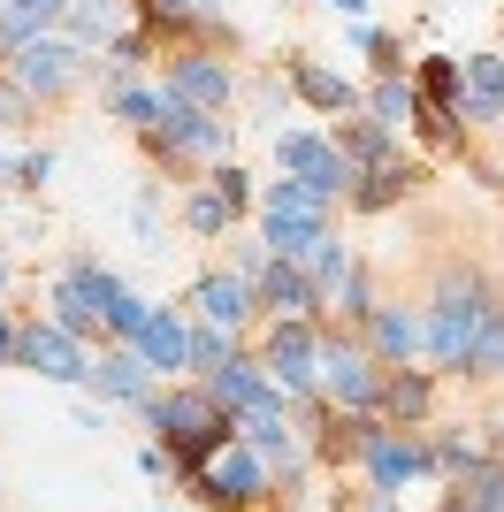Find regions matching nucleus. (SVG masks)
Returning <instances> with one entry per match:
<instances>
[{
  "label": "nucleus",
  "mask_w": 504,
  "mask_h": 512,
  "mask_svg": "<svg viewBox=\"0 0 504 512\" xmlns=\"http://www.w3.org/2000/svg\"><path fill=\"white\" fill-rule=\"evenodd\" d=\"M138 413H146V428H153V444L176 459V482H184L191 467H207L214 451L237 436V421L222 406H214L199 383H176V390H146L138 398Z\"/></svg>",
  "instance_id": "obj_1"
},
{
  "label": "nucleus",
  "mask_w": 504,
  "mask_h": 512,
  "mask_svg": "<svg viewBox=\"0 0 504 512\" xmlns=\"http://www.w3.org/2000/svg\"><path fill=\"white\" fill-rule=\"evenodd\" d=\"M497 314V291H489L474 268H451L436 291V306H428V321H420V344H428V360L436 367H466V344L482 337V321Z\"/></svg>",
  "instance_id": "obj_2"
},
{
  "label": "nucleus",
  "mask_w": 504,
  "mask_h": 512,
  "mask_svg": "<svg viewBox=\"0 0 504 512\" xmlns=\"http://www.w3.org/2000/svg\"><path fill=\"white\" fill-rule=\"evenodd\" d=\"M184 490L199 497V505H214V512H252V505H268V497H275V467L252 444H237V436H230L207 467L184 474Z\"/></svg>",
  "instance_id": "obj_3"
},
{
  "label": "nucleus",
  "mask_w": 504,
  "mask_h": 512,
  "mask_svg": "<svg viewBox=\"0 0 504 512\" xmlns=\"http://www.w3.org/2000/svg\"><path fill=\"white\" fill-rule=\"evenodd\" d=\"M314 390L329 398V406H344V413H375V390H382L375 352H367V344H352V337H321V352H314Z\"/></svg>",
  "instance_id": "obj_4"
},
{
  "label": "nucleus",
  "mask_w": 504,
  "mask_h": 512,
  "mask_svg": "<svg viewBox=\"0 0 504 512\" xmlns=\"http://www.w3.org/2000/svg\"><path fill=\"white\" fill-rule=\"evenodd\" d=\"M314 352H321V329L298 314H275L268 337H260V375H268L283 398H306L314 390Z\"/></svg>",
  "instance_id": "obj_5"
},
{
  "label": "nucleus",
  "mask_w": 504,
  "mask_h": 512,
  "mask_svg": "<svg viewBox=\"0 0 504 512\" xmlns=\"http://www.w3.org/2000/svg\"><path fill=\"white\" fill-rule=\"evenodd\" d=\"M16 360L31 367V375H46V383H69V390L92 375L84 344L69 337V329H54V321H23V329H16Z\"/></svg>",
  "instance_id": "obj_6"
},
{
  "label": "nucleus",
  "mask_w": 504,
  "mask_h": 512,
  "mask_svg": "<svg viewBox=\"0 0 504 512\" xmlns=\"http://www.w3.org/2000/svg\"><path fill=\"white\" fill-rule=\"evenodd\" d=\"M359 467H367V482H375V490H398V497H405V482L436 474V467H428L420 428H375V436H367V451H359Z\"/></svg>",
  "instance_id": "obj_7"
},
{
  "label": "nucleus",
  "mask_w": 504,
  "mask_h": 512,
  "mask_svg": "<svg viewBox=\"0 0 504 512\" xmlns=\"http://www.w3.org/2000/svg\"><path fill=\"white\" fill-rule=\"evenodd\" d=\"M168 92H176L184 107H199V115H222V107L237 100V77L214 62L207 46H184V54L168 62Z\"/></svg>",
  "instance_id": "obj_8"
},
{
  "label": "nucleus",
  "mask_w": 504,
  "mask_h": 512,
  "mask_svg": "<svg viewBox=\"0 0 504 512\" xmlns=\"http://www.w3.org/2000/svg\"><path fill=\"white\" fill-rule=\"evenodd\" d=\"M199 390H207L230 421H237V413H252V406H268V398H283V390L260 375V360H245V352H230L222 367H207V375H199Z\"/></svg>",
  "instance_id": "obj_9"
},
{
  "label": "nucleus",
  "mask_w": 504,
  "mask_h": 512,
  "mask_svg": "<svg viewBox=\"0 0 504 512\" xmlns=\"http://www.w3.org/2000/svg\"><path fill=\"white\" fill-rule=\"evenodd\" d=\"M436 413V383L420 367H382V390H375V421L382 428H428Z\"/></svg>",
  "instance_id": "obj_10"
},
{
  "label": "nucleus",
  "mask_w": 504,
  "mask_h": 512,
  "mask_svg": "<svg viewBox=\"0 0 504 512\" xmlns=\"http://www.w3.org/2000/svg\"><path fill=\"white\" fill-rule=\"evenodd\" d=\"M8 77H16V85L31 92V100H62V92L77 85V46L31 39V46L16 54V62H8Z\"/></svg>",
  "instance_id": "obj_11"
},
{
  "label": "nucleus",
  "mask_w": 504,
  "mask_h": 512,
  "mask_svg": "<svg viewBox=\"0 0 504 512\" xmlns=\"http://www.w3.org/2000/svg\"><path fill=\"white\" fill-rule=\"evenodd\" d=\"M252 299L268 306V314H298V321H321V314H329L321 291L306 283V268H298V260H275V253H268V268L252 276Z\"/></svg>",
  "instance_id": "obj_12"
},
{
  "label": "nucleus",
  "mask_w": 504,
  "mask_h": 512,
  "mask_svg": "<svg viewBox=\"0 0 504 512\" xmlns=\"http://www.w3.org/2000/svg\"><path fill=\"white\" fill-rule=\"evenodd\" d=\"M191 306H199V321H207V329L237 337L260 299H252V283H245V276H199V283H191Z\"/></svg>",
  "instance_id": "obj_13"
},
{
  "label": "nucleus",
  "mask_w": 504,
  "mask_h": 512,
  "mask_svg": "<svg viewBox=\"0 0 504 512\" xmlns=\"http://www.w3.org/2000/svg\"><path fill=\"white\" fill-rule=\"evenodd\" d=\"M84 390H100V406H138V398L153 390V367L138 360L130 344H115V352H100V360H92Z\"/></svg>",
  "instance_id": "obj_14"
},
{
  "label": "nucleus",
  "mask_w": 504,
  "mask_h": 512,
  "mask_svg": "<svg viewBox=\"0 0 504 512\" xmlns=\"http://www.w3.org/2000/svg\"><path fill=\"white\" fill-rule=\"evenodd\" d=\"M420 184H428V169L390 153L382 169H359V176H352V207H359V214H382V207H398V199H413Z\"/></svg>",
  "instance_id": "obj_15"
},
{
  "label": "nucleus",
  "mask_w": 504,
  "mask_h": 512,
  "mask_svg": "<svg viewBox=\"0 0 504 512\" xmlns=\"http://www.w3.org/2000/svg\"><path fill=\"white\" fill-rule=\"evenodd\" d=\"M367 352H375V367H413L420 314H405V306H375V314H367Z\"/></svg>",
  "instance_id": "obj_16"
},
{
  "label": "nucleus",
  "mask_w": 504,
  "mask_h": 512,
  "mask_svg": "<svg viewBox=\"0 0 504 512\" xmlns=\"http://www.w3.org/2000/svg\"><path fill=\"white\" fill-rule=\"evenodd\" d=\"M184 344H191V329L168 314V306H153V321L130 337V352H138V360L153 367V383H161V375H184Z\"/></svg>",
  "instance_id": "obj_17"
},
{
  "label": "nucleus",
  "mask_w": 504,
  "mask_h": 512,
  "mask_svg": "<svg viewBox=\"0 0 504 512\" xmlns=\"http://www.w3.org/2000/svg\"><path fill=\"white\" fill-rule=\"evenodd\" d=\"M283 77H291V92H298V100H306V107H321V115H352V107H359L352 77H336V69L306 62V54H298V62L283 69Z\"/></svg>",
  "instance_id": "obj_18"
},
{
  "label": "nucleus",
  "mask_w": 504,
  "mask_h": 512,
  "mask_svg": "<svg viewBox=\"0 0 504 512\" xmlns=\"http://www.w3.org/2000/svg\"><path fill=\"white\" fill-rule=\"evenodd\" d=\"M62 16H69V31H77V46H107L115 31H130L138 0H69Z\"/></svg>",
  "instance_id": "obj_19"
},
{
  "label": "nucleus",
  "mask_w": 504,
  "mask_h": 512,
  "mask_svg": "<svg viewBox=\"0 0 504 512\" xmlns=\"http://www.w3.org/2000/svg\"><path fill=\"white\" fill-rule=\"evenodd\" d=\"M336 153H344V169H382V161H390V123H375V115H367V123H344V115H336V138H329Z\"/></svg>",
  "instance_id": "obj_20"
},
{
  "label": "nucleus",
  "mask_w": 504,
  "mask_h": 512,
  "mask_svg": "<svg viewBox=\"0 0 504 512\" xmlns=\"http://www.w3.org/2000/svg\"><path fill=\"white\" fill-rule=\"evenodd\" d=\"M268 222V253L275 260H306L329 237V214H260Z\"/></svg>",
  "instance_id": "obj_21"
},
{
  "label": "nucleus",
  "mask_w": 504,
  "mask_h": 512,
  "mask_svg": "<svg viewBox=\"0 0 504 512\" xmlns=\"http://www.w3.org/2000/svg\"><path fill=\"white\" fill-rule=\"evenodd\" d=\"M413 92H420V107H451V115H466V69L451 62V54H428L420 77H413Z\"/></svg>",
  "instance_id": "obj_22"
},
{
  "label": "nucleus",
  "mask_w": 504,
  "mask_h": 512,
  "mask_svg": "<svg viewBox=\"0 0 504 512\" xmlns=\"http://www.w3.org/2000/svg\"><path fill=\"white\" fill-rule=\"evenodd\" d=\"M466 69V115H482V123H497V107H504V54H474Z\"/></svg>",
  "instance_id": "obj_23"
},
{
  "label": "nucleus",
  "mask_w": 504,
  "mask_h": 512,
  "mask_svg": "<svg viewBox=\"0 0 504 512\" xmlns=\"http://www.w3.org/2000/svg\"><path fill=\"white\" fill-rule=\"evenodd\" d=\"M46 306H54V314H46V321H54V329H69V337H92V329H100V306H92V299H84V283L77 276H69V268H62V283H54V299H46Z\"/></svg>",
  "instance_id": "obj_24"
},
{
  "label": "nucleus",
  "mask_w": 504,
  "mask_h": 512,
  "mask_svg": "<svg viewBox=\"0 0 504 512\" xmlns=\"http://www.w3.org/2000/svg\"><path fill=\"white\" fill-rule=\"evenodd\" d=\"M260 214H329V199H321L306 176H283V184L260 192Z\"/></svg>",
  "instance_id": "obj_25"
},
{
  "label": "nucleus",
  "mask_w": 504,
  "mask_h": 512,
  "mask_svg": "<svg viewBox=\"0 0 504 512\" xmlns=\"http://www.w3.org/2000/svg\"><path fill=\"white\" fill-rule=\"evenodd\" d=\"M329 314H344V321H367V314H375V283H367V260H352V268H344V283L329 291Z\"/></svg>",
  "instance_id": "obj_26"
},
{
  "label": "nucleus",
  "mask_w": 504,
  "mask_h": 512,
  "mask_svg": "<svg viewBox=\"0 0 504 512\" xmlns=\"http://www.w3.org/2000/svg\"><path fill=\"white\" fill-rule=\"evenodd\" d=\"M459 375H504V306L482 321V337L466 344V367H459Z\"/></svg>",
  "instance_id": "obj_27"
},
{
  "label": "nucleus",
  "mask_w": 504,
  "mask_h": 512,
  "mask_svg": "<svg viewBox=\"0 0 504 512\" xmlns=\"http://www.w3.org/2000/svg\"><path fill=\"white\" fill-rule=\"evenodd\" d=\"M184 222H191V230H199V237H230V222H237V207H230V199H222V192H191V207H184Z\"/></svg>",
  "instance_id": "obj_28"
},
{
  "label": "nucleus",
  "mask_w": 504,
  "mask_h": 512,
  "mask_svg": "<svg viewBox=\"0 0 504 512\" xmlns=\"http://www.w3.org/2000/svg\"><path fill=\"white\" fill-rule=\"evenodd\" d=\"M146 321H153V306L146 299H138V291H115V306H107V314H100V329H107V337H138V329H146Z\"/></svg>",
  "instance_id": "obj_29"
},
{
  "label": "nucleus",
  "mask_w": 504,
  "mask_h": 512,
  "mask_svg": "<svg viewBox=\"0 0 504 512\" xmlns=\"http://www.w3.org/2000/svg\"><path fill=\"white\" fill-rule=\"evenodd\" d=\"M413 107H420V92L405 85V77H382V85H375V123L398 130V123H413Z\"/></svg>",
  "instance_id": "obj_30"
},
{
  "label": "nucleus",
  "mask_w": 504,
  "mask_h": 512,
  "mask_svg": "<svg viewBox=\"0 0 504 512\" xmlns=\"http://www.w3.org/2000/svg\"><path fill=\"white\" fill-rule=\"evenodd\" d=\"M222 360H230V337L199 321V329H191V344H184V375H207V367H222Z\"/></svg>",
  "instance_id": "obj_31"
},
{
  "label": "nucleus",
  "mask_w": 504,
  "mask_h": 512,
  "mask_svg": "<svg viewBox=\"0 0 504 512\" xmlns=\"http://www.w3.org/2000/svg\"><path fill=\"white\" fill-rule=\"evenodd\" d=\"M107 115H123V123L153 130V115H161V92H138V85H115L107 92Z\"/></svg>",
  "instance_id": "obj_32"
},
{
  "label": "nucleus",
  "mask_w": 504,
  "mask_h": 512,
  "mask_svg": "<svg viewBox=\"0 0 504 512\" xmlns=\"http://www.w3.org/2000/svg\"><path fill=\"white\" fill-rule=\"evenodd\" d=\"M31 107H39V100H31V92H23L16 77H0V130H16V123H31Z\"/></svg>",
  "instance_id": "obj_33"
},
{
  "label": "nucleus",
  "mask_w": 504,
  "mask_h": 512,
  "mask_svg": "<svg viewBox=\"0 0 504 512\" xmlns=\"http://www.w3.org/2000/svg\"><path fill=\"white\" fill-rule=\"evenodd\" d=\"M130 222H138V237H146V245H161V184H146V192H138Z\"/></svg>",
  "instance_id": "obj_34"
},
{
  "label": "nucleus",
  "mask_w": 504,
  "mask_h": 512,
  "mask_svg": "<svg viewBox=\"0 0 504 512\" xmlns=\"http://www.w3.org/2000/svg\"><path fill=\"white\" fill-rule=\"evenodd\" d=\"M207 192H222V199H230V207H245V199H252V176L237 169V161H222V169L207 176Z\"/></svg>",
  "instance_id": "obj_35"
},
{
  "label": "nucleus",
  "mask_w": 504,
  "mask_h": 512,
  "mask_svg": "<svg viewBox=\"0 0 504 512\" xmlns=\"http://www.w3.org/2000/svg\"><path fill=\"white\" fill-rule=\"evenodd\" d=\"M138 474H153V482H168V474H176V459H168L161 444H146V451H138Z\"/></svg>",
  "instance_id": "obj_36"
},
{
  "label": "nucleus",
  "mask_w": 504,
  "mask_h": 512,
  "mask_svg": "<svg viewBox=\"0 0 504 512\" xmlns=\"http://www.w3.org/2000/svg\"><path fill=\"white\" fill-rule=\"evenodd\" d=\"M8 8H23V16H31V23H39V31H46V23H54V16H62V8H69V0H8Z\"/></svg>",
  "instance_id": "obj_37"
},
{
  "label": "nucleus",
  "mask_w": 504,
  "mask_h": 512,
  "mask_svg": "<svg viewBox=\"0 0 504 512\" xmlns=\"http://www.w3.org/2000/svg\"><path fill=\"white\" fill-rule=\"evenodd\" d=\"M0 192H23V161L16 153H0Z\"/></svg>",
  "instance_id": "obj_38"
},
{
  "label": "nucleus",
  "mask_w": 504,
  "mask_h": 512,
  "mask_svg": "<svg viewBox=\"0 0 504 512\" xmlns=\"http://www.w3.org/2000/svg\"><path fill=\"white\" fill-rule=\"evenodd\" d=\"M16 360V321H8V306H0V367Z\"/></svg>",
  "instance_id": "obj_39"
},
{
  "label": "nucleus",
  "mask_w": 504,
  "mask_h": 512,
  "mask_svg": "<svg viewBox=\"0 0 504 512\" xmlns=\"http://www.w3.org/2000/svg\"><path fill=\"white\" fill-rule=\"evenodd\" d=\"M367 512H405V497L398 490H367Z\"/></svg>",
  "instance_id": "obj_40"
},
{
  "label": "nucleus",
  "mask_w": 504,
  "mask_h": 512,
  "mask_svg": "<svg viewBox=\"0 0 504 512\" xmlns=\"http://www.w3.org/2000/svg\"><path fill=\"white\" fill-rule=\"evenodd\" d=\"M329 8H344V16H367V0H329Z\"/></svg>",
  "instance_id": "obj_41"
},
{
  "label": "nucleus",
  "mask_w": 504,
  "mask_h": 512,
  "mask_svg": "<svg viewBox=\"0 0 504 512\" xmlns=\"http://www.w3.org/2000/svg\"><path fill=\"white\" fill-rule=\"evenodd\" d=\"M0 283H8V260H0Z\"/></svg>",
  "instance_id": "obj_42"
},
{
  "label": "nucleus",
  "mask_w": 504,
  "mask_h": 512,
  "mask_svg": "<svg viewBox=\"0 0 504 512\" xmlns=\"http://www.w3.org/2000/svg\"><path fill=\"white\" fill-rule=\"evenodd\" d=\"M497 130H504V107H497Z\"/></svg>",
  "instance_id": "obj_43"
},
{
  "label": "nucleus",
  "mask_w": 504,
  "mask_h": 512,
  "mask_svg": "<svg viewBox=\"0 0 504 512\" xmlns=\"http://www.w3.org/2000/svg\"><path fill=\"white\" fill-rule=\"evenodd\" d=\"M497 512H504V505H497Z\"/></svg>",
  "instance_id": "obj_44"
}]
</instances>
